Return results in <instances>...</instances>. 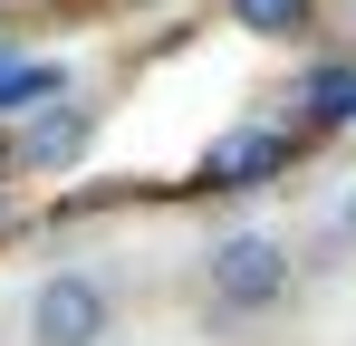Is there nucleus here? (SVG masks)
I'll use <instances>...</instances> for the list:
<instances>
[{
    "label": "nucleus",
    "instance_id": "7ed1b4c3",
    "mask_svg": "<svg viewBox=\"0 0 356 346\" xmlns=\"http://www.w3.org/2000/svg\"><path fill=\"white\" fill-rule=\"evenodd\" d=\"M280 164H289V135H280V125H232V135L202 145L193 183H202V192H260Z\"/></svg>",
    "mask_w": 356,
    "mask_h": 346
},
{
    "label": "nucleus",
    "instance_id": "39448f33",
    "mask_svg": "<svg viewBox=\"0 0 356 346\" xmlns=\"http://www.w3.org/2000/svg\"><path fill=\"white\" fill-rule=\"evenodd\" d=\"M232 29L260 39V49H289V39L318 29V0H232Z\"/></svg>",
    "mask_w": 356,
    "mask_h": 346
},
{
    "label": "nucleus",
    "instance_id": "20e7f679",
    "mask_svg": "<svg viewBox=\"0 0 356 346\" xmlns=\"http://www.w3.org/2000/svg\"><path fill=\"white\" fill-rule=\"evenodd\" d=\"M10 145H19V173H67L87 145H97V106H58V97H49Z\"/></svg>",
    "mask_w": 356,
    "mask_h": 346
},
{
    "label": "nucleus",
    "instance_id": "1a4fd4ad",
    "mask_svg": "<svg viewBox=\"0 0 356 346\" xmlns=\"http://www.w3.org/2000/svg\"><path fill=\"white\" fill-rule=\"evenodd\" d=\"M0 173H19V145H10V125H0Z\"/></svg>",
    "mask_w": 356,
    "mask_h": 346
},
{
    "label": "nucleus",
    "instance_id": "f257e3e1",
    "mask_svg": "<svg viewBox=\"0 0 356 346\" xmlns=\"http://www.w3.org/2000/svg\"><path fill=\"white\" fill-rule=\"evenodd\" d=\"M202 279H212V308L260 318V308L289 298V240H270V231H232V240H212Z\"/></svg>",
    "mask_w": 356,
    "mask_h": 346
},
{
    "label": "nucleus",
    "instance_id": "0eeeda50",
    "mask_svg": "<svg viewBox=\"0 0 356 346\" xmlns=\"http://www.w3.org/2000/svg\"><path fill=\"white\" fill-rule=\"evenodd\" d=\"M58 87H67V77L49 67V58H10V49H0V115H10V106H49Z\"/></svg>",
    "mask_w": 356,
    "mask_h": 346
},
{
    "label": "nucleus",
    "instance_id": "6e6552de",
    "mask_svg": "<svg viewBox=\"0 0 356 346\" xmlns=\"http://www.w3.org/2000/svg\"><path fill=\"white\" fill-rule=\"evenodd\" d=\"M337 240L356 250V183H347V202H337Z\"/></svg>",
    "mask_w": 356,
    "mask_h": 346
},
{
    "label": "nucleus",
    "instance_id": "9d476101",
    "mask_svg": "<svg viewBox=\"0 0 356 346\" xmlns=\"http://www.w3.org/2000/svg\"><path fill=\"white\" fill-rule=\"evenodd\" d=\"M0 231H10V173H0Z\"/></svg>",
    "mask_w": 356,
    "mask_h": 346
},
{
    "label": "nucleus",
    "instance_id": "423d86ee",
    "mask_svg": "<svg viewBox=\"0 0 356 346\" xmlns=\"http://www.w3.org/2000/svg\"><path fill=\"white\" fill-rule=\"evenodd\" d=\"M298 106H308V125H356V58H318L298 77Z\"/></svg>",
    "mask_w": 356,
    "mask_h": 346
},
{
    "label": "nucleus",
    "instance_id": "f03ea898",
    "mask_svg": "<svg viewBox=\"0 0 356 346\" xmlns=\"http://www.w3.org/2000/svg\"><path fill=\"white\" fill-rule=\"evenodd\" d=\"M106 327H116L106 279H87V270H49V279L29 288V346H106Z\"/></svg>",
    "mask_w": 356,
    "mask_h": 346
}]
</instances>
